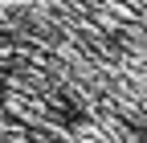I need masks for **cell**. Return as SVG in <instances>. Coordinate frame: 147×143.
Returning <instances> with one entry per match:
<instances>
[{
  "label": "cell",
  "mask_w": 147,
  "mask_h": 143,
  "mask_svg": "<svg viewBox=\"0 0 147 143\" xmlns=\"http://www.w3.org/2000/svg\"><path fill=\"white\" fill-rule=\"evenodd\" d=\"M0 143H147V0H8Z\"/></svg>",
  "instance_id": "obj_1"
}]
</instances>
